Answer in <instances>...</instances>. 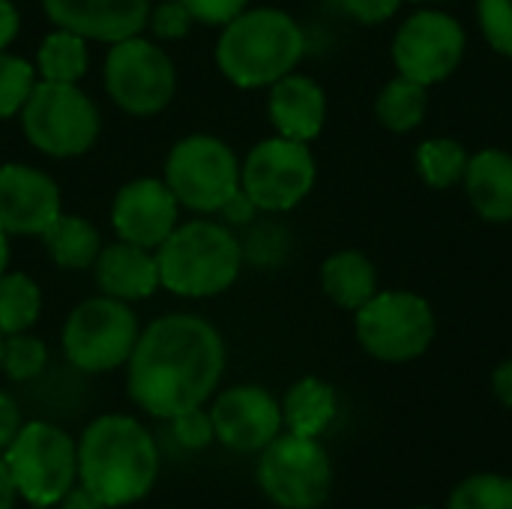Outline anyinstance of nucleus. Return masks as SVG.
<instances>
[{"mask_svg": "<svg viewBox=\"0 0 512 509\" xmlns=\"http://www.w3.org/2000/svg\"><path fill=\"white\" fill-rule=\"evenodd\" d=\"M171 429H174V438L180 441V447H189V450H204L216 441L210 411H204V408H192V411L171 417Z\"/></svg>", "mask_w": 512, "mask_h": 509, "instance_id": "473e14b6", "label": "nucleus"}, {"mask_svg": "<svg viewBox=\"0 0 512 509\" xmlns=\"http://www.w3.org/2000/svg\"><path fill=\"white\" fill-rule=\"evenodd\" d=\"M318 165L303 141L282 135L258 141L240 162V189L264 213L294 210L315 186Z\"/></svg>", "mask_w": 512, "mask_h": 509, "instance_id": "f8f14e48", "label": "nucleus"}, {"mask_svg": "<svg viewBox=\"0 0 512 509\" xmlns=\"http://www.w3.org/2000/svg\"><path fill=\"white\" fill-rule=\"evenodd\" d=\"M255 477L279 509H318L333 489V462L321 438L282 432L258 453Z\"/></svg>", "mask_w": 512, "mask_h": 509, "instance_id": "9d476101", "label": "nucleus"}, {"mask_svg": "<svg viewBox=\"0 0 512 509\" xmlns=\"http://www.w3.org/2000/svg\"><path fill=\"white\" fill-rule=\"evenodd\" d=\"M339 3L360 24H384L402 9L405 0H339Z\"/></svg>", "mask_w": 512, "mask_h": 509, "instance_id": "f704fd0d", "label": "nucleus"}, {"mask_svg": "<svg viewBox=\"0 0 512 509\" xmlns=\"http://www.w3.org/2000/svg\"><path fill=\"white\" fill-rule=\"evenodd\" d=\"M93 273H96L99 291L114 300H123V303L147 300L156 294V288H162L156 252L126 243V240L102 246V252L93 264Z\"/></svg>", "mask_w": 512, "mask_h": 509, "instance_id": "6ab92c4d", "label": "nucleus"}, {"mask_svg": "<svg viewBox=\"0 0 512 509\" xmlns=\"http://www.w3.org/2000/svg\"><path fill=\"white\" fill-rule=\"evenodd\" d=\"M45 366H48V348L39 336L30 333L3 336L0 369L9 381H33L45 372Z\"/></svg>", "mask_w": 512, "mask_h": 509, "instance_id": "c85d7f7f", "label": "nucleus"}, {"mask_svg": "<svg viewBox=\"0 0 512 509\" xmlns=\"http://www.w3.org/2000/svg\"><path fill=\"white\" fill-rule=\"evenodd\" d=\"M102 75L108 99L135 117H153L165 111L177 90L174 60L162 45L141 33L108 48Z\"/></svg>", "mask_w": 512, "mask_h": 509, "instance_id": "9b49d317", "label": "nucleus"}, {"mask_svg": "<svg viewBox=\"0 0 512 509\" xmlns=\"http://www.w3.org/2000/svg\"><path fill=\"white\" fill-rule=\"evenodd\" d=\"M156 474V441L135 417L102 414L78 438V483L108 509L141 501Z\"/></svg>", "mask_w": 512, "mask_h": 509, "instance_id": "f03ea898", "label": "nucleus"}, {"mask_svg": "<svg viewBox=\"0 0 512 509\" xmlns=\"http://www.w3.org/2000/svg\"><path fill=\"white\" fill-rule=\"evenodd\" d=\"M411 509H435V507H411Z\"/></svg>", "mask_w": 512, "mask_h": 509, "instance_id": "c03bdc74", "label": "nucleus"}, {"mask_svg": "<svg viewBox=\"0 0 512 509\" xmlns=\"http://www.w3.org/2000/svg\"><path fill=\"white\" fill-rule=\"evenodd\" d=\"M360 348L381 363H411L423 357L438 333L435 309L414 291H378L354 312Z\"/></svg>", "mask_w": 512, "mask_h": 509, "instance_id": "6e6552de", "label": "nucleus"}, {"mask_svg": "<svg viewBox=\"0 0 512 509\" xmlns=\"http://www.w3.org/2000/svg\"><path fill=\"white\" fill-rule=\"evenodd\" d=\"M36 75L39 81H57V84H78L87 75L90 51L87 39L72 30H51L36 51Z\"/></svg>", "mask_w": 512, "mask_h": 509, "instance_id": "b1692460", "label": "nucleus"}, {"mask_svg": "<svg viewBox=\"0 0 512 509\" xmlns=\"http://www.w3.org/2000/svg\"><path fill=\"white\" fill-rule=\"evenodd\" d=\"M21 27V15L15 9L12 0H0V51H6L12 45V39L18 36Z\"/></svg>", "mask_w": 512, "mask_h": 509, "instance_id": "4c0bfd02", "label": "nucleus"}, {"mask_svg": "<svg viewBox=\"0 0 512 509\" xmlns=\"http://www.w3.org/2000/svg\"><path fill=\"white\" fill-rule=\"evenodd\" d=\"M192 24H195V18L183 6V0H159L156 6H150V15H147L150 33L162 42L183 39L192 30Z\"/></svg>", "mask_w": 512, "mask_h": 509, "instance_id": "2f4dec72", "label": "nucleus"}, {"mask_svg": "<svg viewBox=\"0 0 512 509\" xmlns=\"http://www.w3.org/2000/svg\"><path fill=\"white\" fill-rule=\"evenodd\" d=\"M153 0H42L54 27L72 30L87 42H120L144 33Z\"/></svg>", "mask_w": 512, "mask_h": 509, "instance_id": "f3484780", "label": "nucleus"}, {"mask_svg": "<svg viewBox=\"0 0 512 509\" xmlns=\"http://www.w3.org/2000/svg\"><path fill=\"white\" fill-rule=\"evenodd\" d=\"M60 213L63 201L54 177L24 162L0 165V231L9 237H42Z\"/></svg>", "mask_w": 512, "mask_h": 509, "instance_id": "dca6fc26", "label": "nucleus"}, {"mask_svg": "<svg viewBox=\"0 0 512 509\" xmlns=\"http://www.w3.org/2000/svg\"><path fill=\"white\" fill-rule=\"evenodd\" d=\"M255 213H258V207L252 204V198H249L243 189H237V192L225 201V207L219 210V216H222L225 222H231V225H246Z\"/></svg>", "mask_w": 512, "mask_h": 509, "instance_id": "e433bc0d", "label": "nucleus"}, {"mask_svg": "<svg viewBox=\"0 0 512 509\" xmlns=\"http://www.w3.org/2000/svg\"><path fill=\"white\" fill-rule=\"evenodd\" d=\"M213 432L231 453H261L285 432L279 399L258 384H237L222 390L210 408Z\"/></svg>", "mask_w": 512, "mask_h": 509, "instance_id": "4468645a", "label": "nucleus"}, {"mask_svg": "<svg viewBox=\"0 0 512 509\" xmlns=\"http://www.w3.org/2000/svg\"><path fill=\"white\" fill-rule=\"evenodd\" d=\"M306 54V33L285 9L249 6L216 39V66L240 90L270 87L291 75Z\"/></svg>", "mask_w": 512, "mask_h": 509, "instance_id": "7ed1b4c3", "label": "nucleus"}, {"mask_svg": "<svg viewBox=\"0 0 512 509\" xmlns=\"http://www.w3.org/2000/svg\"><path fill=\"white\" fill-rule=\"evenodd\" d=\"M279 408H282L285 432L303 438H321L339 414V399L324 378L306 375L288 387V393L279 399Z\"/></svg>", "mask_w": 512, "mask_h": 509, "instance_id": "412c9836", "label": "nucleus"}, {"mask_svg": "<svg viewBox=\"0 0 512 509\" xmlns=\"http://www.w3.org/2000/svg\"><path fill=\"white\" fill-rule=\"evenodd\" d=\"M267 114L276 135L309 144L327 123V93L315 78L291 72L270 84Z\"/></svg>", "mask_w": 512, "mask_h": 509, "instance_id": "a211bd4d", "label": "nucleus"}, {"mask_svg": "<svg viewBox=\"0 0 512 509\" xmlns=\"http://www.w3.org/2000/svg\"><path fill=\"white\" fill-rule=\"evenodd\" d=\"M225 372V342L219 330L189 312L150 321L126 363L129 399L150 417L171 420L204 408Z\"/></svg>", "mask_w": 512, "mask_h": 509, "instance_id": "f257e3e1", "label": "nucleus"}, {"mask_svg": "<svg viewBox=\"0 0 512 509\" xmlns=\"http://www.w3.org/2000/svg\"><path fill=\"white\" fill-rule=\"evenodd\" d=\"M141 336L138 315L129 303L108 294L81 300L60 333L66 360L87 375H105L129 363Z\"/></svg>", "mask_w": 512, "mask_h": 509, "instance_id": "0eeeda50", "label": "nucleus"}, {"mask_svg": "<svg viewBox=\"0 0 512 509\" xmlns=\"http://www.w3.org/2000/svg\"><path fill=\"white\" fill-rule=\"evenodd\" d=\"M426 111H429V87L405 75H396L393 81H387L375 99L378 123L396 135L414 132L426 120Z\"/></svg>", "mask_w": 512, "mask_h": 509, "instance_id": "393cba45", "label": "nucleus"}, {"mask_svg": "<svg viewBox=\"0 0 512 509\" xmlns=\"http://www.w3.org/2000/svg\"><path fill=\"white\" fill-rule=\"evenodd\" d=\"M42 312V288L18 270L0 273V336L27 333Z\"/></svg>", "mask_w": 512, "mask_h": 509, "instance_id": "a878e982", "label": "nucleus"}, {"mask_svg": "<svg viewBox=\"0 0 512 509\" xmlns=\"http://www.w3.org/2000/svg\"><path fill=\"white\" fill-rule=\"evenodd\" d=\"M39 240L60 270H90L102 252L99 228L75 213H60Z\"/></svg>", "mask_w": 512, "mask_h": 509, "instance_id": "5701e85b", "label": "nucleus"}, {"mask_svg": "<svg viewBox=\"0 0 512 509\" xmlns=\"http://www.w3.org/2000/svg\"><path fill=\"white\" fill-rule=\"evenodd\" d=\"M60 509H108L93 492H87L81 483H75L63 498H60Z\"/></svg>", "mask_w": 512, "mask_h": 509, "instance_id": "ea45409f", "label": "nucleus"}, {"mask_svg": "<svg viewBox=\"0 0 512 509\" xmlns=\"http://www.w3.org/2000/svg\"><path fill=\"white\" fill-rule=\"evenodd\" d=\"M321 288L345 312H357L378 294V270L375 264L354 249H342L330 255L321 267Z\"/></svg>", "mask_w": 512, "mask_h": 509, "instance_id": "4be33fe9", "label": "nucleus"}, {"mask_svg": "<svg viewBox=\"0 0 512 509\" xmlns=\"http://www.w3.org/2000/svg\"><path fill=\"white\" fill-rule=\"evenodd\" d=\"M477 24L492 51L512 60V0H477Z\"/></svg>", "mask_w": 512, "mask_h": 509, "instance_id": "7c9ffc66", "label": "nucleus"}, {"mask_svg": "<svg viewBox=\"0 0 512 509\" xmlns=\"http://www.w3.org/2000/svg\"><path fill=\"white\" fill-rule=\"evenodd\" d=\"M462 183L480 219L495 225L512 222V153L501 147L471 153Z\"/></svg>", "mask_w": 512, "mask_h": 509, "instance_id": "aec40b11", "label": "nucleus"}, {"mask_svg": "<svg viewBox=\"0 0 512 509\" xmlns=\"http://www.w3.org/2000/svg\"><path fill=\"white\" fill-rule=\"evenodd\" d=\"M465 27L444 9L414 12L393 39V63L399 75L426 87L447 81L465 57Z\"/></svg>", "mask_w": 512, "mask_h": 509, "instance_id": "ddd939ff", "label": "nucleus"}, {"mask_svg": "<svg viewBox=\"0 0 512 509\" xmlns=\"http://www.w3.org/2000/svg\"><path fill=\"white\" fill-rule=\"evenodd\" d=\"M18 498L33 509L57 507L78 483V441L54 423H24L3 453Z\"/></svg>", "mask_w": 512, "mask_h": 509, "instance_id": "423d86ee", "label": "nucleus"}, {"mask_svg": "<svg viewBox=\"0 0 512 509\" xmlns=\"http://www.w3.org/2000/svg\"><path fill=\"white\" fill-rule=\"evenodd\" d=\"M21 132L51 159L84 156L99 138V108L78 84L36 81L21 108Z\"/></svg>", "mask_w": 512, "mask_h": 509, "instance_id": "39448f33", "label": "nucleus"}, {"mask_svg": "<svg viewBox=\"0 0 512 509\" xmlns=\"http://www.w3.org/2000/svg\"><path fill=\"white\" fill-rule=\"evenodd\" d=\"M159 282L165 291L189 300H207L228 291L243 267V246L225 222H180L156 249Z\"/></svg>", "mask_w": 512, "mask_h": 509, "instance_id": "20e7f679", "label": "nucleus"}, {"mask_svg": "<svg viewBox=\"0 0 512 509\" xmlns=\"http://www.w3.org/2000/svg\"><path fill=\"white\" fill-rule=\"evenodd\" d=\"M21 426H24V420H21L18 402H15L9 393L0 390V456H3L6 447L15 441V435L21 432Z\"/></svg>", "mask_w": 512, "mask_h": 509, "instance_id": "c9c22d12", "label": "nucleus"}, {"mask_svg": "<svg viewBox=\"0 0 512 509\" xmlns=\"http://www.w3.org/2000/svg\"><path fill=\"white\" fill-rule=\"evenodd\" d=\"M447 509H512V477L492 471L471 474L450 492Z\"/></svg>", "mask_w": 512, "mask_h": 509, "instance_id": "cd10ccee", "label": "nucleus"}, {"mask_svg": "<svg viewBox=\"0 0 512 509\" xmlns=\"http://www.w3.org/2000/svg\"><path fill=\"white\" fill-rule=\"evenodd\" d=\"M162 180L180 207L210 216L240 189V159L222 138L195 132L168 150Z\"/></svg>", "mask_w": 512, "mask_h": 509, "instance_id": "1a4fd4ad", "label": "nucleus"}, {"mask_svg": "<svg viewBox=\"0 0 512 509\" xmlns=\"http://www.w3.org/2000/svg\"><path fill=\"white\" fill-rule=\"evenodd\" d=\"M492 393H495V399L504 408L512 411V357L504 360V363H498V369L492 372Z\"/></svg>", "mask_w": 512, "mask_h": 509, "instance_id": "58836bf2", "label": "nucleus"}, {"mask_svg": "<svg viewBox=\"0 0 512 509\" xmlns=\"http://www.w3.org/2000/svg\"><path fill=\"white\" fill-rule=\"evenodd\" d=\"M471 153L456 138H426L417 147V174L432 189H450L465 180Z\"/></svg>", "mask_w": 512, "mask_h": 509, "instance_id": "bb28decb", "label": "nucleus"}, {"mask_svg": "<svg viewBox=\"0 0 512 509\" xmlns=\"http://www.w3.org/2000/svg\"><path fill=\"white\" fill-rule=\"evenodd\" d=\"M252 0H183V6L192 12L198 24L225 27L231 18H237L243 9H249Z\"/></svg>", "mask_w": 512, "mask_h": 509, "instance_id": "72a5a7b5", "label": "nucleus"}, {"mask_svg": "<svg viewBox=\"0 0 512 509\" xmlns=\"http://www.w3.org/2000/svg\"><path fill=\"white\" fill-rule=\"evenodd\" d=\"M9 270V234L0 231V273Z\"/></svg>", "mask_w": 512, "mask_h": 509, "instance_id": "79ce46f5", "label": "nucleus"}, {"mask_svg": "<svg viewBox=\"0 0 512 509\" xmlns=\"http://www.w3.org/2000/svg\"><path fill=\"white\" fill-rule=\"evenodd\" d=\"M180 225V204L162 177H138L117 189L111 201V228L117 240L159 249Z\"/></svg>", "mask_w": 512, "mask_h": 509, "instance_id": "2eb2a0df", "label": "nucleus"}, {"mask_svg": "<svg viewBox=\"0 0 512 509\" xmlns=\"http://www.w3.org/2000/svg\"><path fill=\"white\" fill-rule=\"evenodd\" d=\"M0 351H3V336H0Z\"/></svg>", "mask_w": 512, "mask_h": 509, "instance_id": "a18cd8bd", "label": "nucleus"}, {"mask_svg": "<svg viewBox=\"0 0 512 509\" xmlns=\"http://www.w3.org/2000/svg\"><path fill=\"white\" fill-rule=\"evenodd\" d=\"M18 501V489H15V480L6 468V459L0 456V509H12Z\"/></svg>", "mask_w": 512, "mask_h": 509, "instance_id": "a19ab883", "label": "nucleus"}, {"mask_svg": "<svg viewBox=\"0 0 512 509\" xmlns=\"http://www.w3.org/2000/svg\"><path fill=\"white\" fill-rule=\"evenodd\" d=\"M36 81H39V75H36V66L30 60L9 54V51H0V120L21 114Z\"/></svg>", "mask_w": 512, "mask_h": 509, "instance_id": "c756f323", "label": "nucleus"}, {"mask_svg": "<svg viewBox=\"0 0 512 509\" xmlns=\"http://www.w3.org/2000/svg\"><path fill=\"white\" fill-rule=\"evenodd\" d=\"M417 3H438V0H417Z\"/></svg>", "mask_w": 512, "mask_h": 509, "instance_id": "37998d69", "label": "nucleus"}]
</instances>
